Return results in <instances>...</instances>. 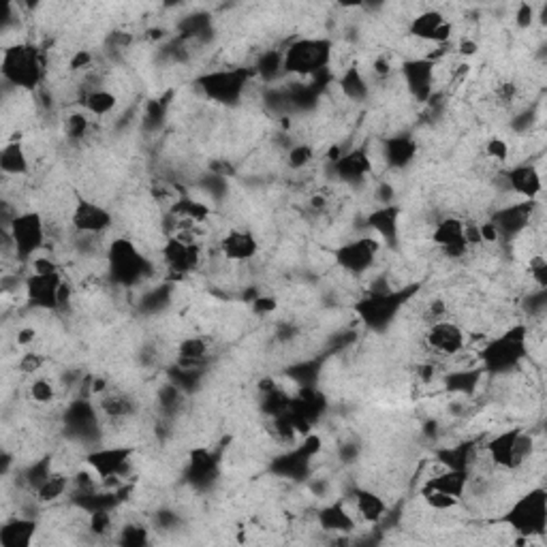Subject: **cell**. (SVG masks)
I'll use <instances>...</instances> for the list:
<instances>
[{
	"instance_id": "6da1fadb",
	"label": "cell",
	"mask_w": 547,
	"mask_h": 547,
	"mask_svg": "<svg viewBox=\"0 0 547 547\" xmlns=\"http://www.w3.org/2000/svg\"><path fill=\"white\" fill-rule=\"evenodd\" d=\"M41 60H39L37 49L31 45H13L4 51L3 73L4 79L17 88H34L41 77Z\"/></svg>"
},
{
	"instance_id": "7a4b0ae2",
	"label": "cell",
	"mask_w": 547,
	"mask_h": 547,
	"mask_svg": "<svg viewBox=\"0 0 547 547\" xmlns=\"http://www.w3.org/2000/svg\"><path fill=\"white\" fill-rule=\"evenodd\" d=\"M7 231L15 244L17 259L32 256L43 247L45 239H48V229H45V222H41L39 214L15 216Z\"/></svg>"
},
{
	"instance_id": "3957f363",
	"label": "cell",
	"mask_w": 547,
	"mask_h": 547,
	"mask_svg": "<svg viewBox=\"0 0 547 547\" xmlns=\"http://www.w3.org/2000/svg\"><path fill=\"white\" fill-rule=\"evenodd\" d=\"M327 62H329V43L308 39V41L295 43L293 48L287 51L282 65L291 73L308 76V73H315L318 68H323Z\"/></svg>"
},
{
	"instance_id": "277c9868",
	"label": "cell",
	"mask_w": 547,
	"mask_h": 547,
	"mask_svg": "<svg viewBox=\"0 0 547 547\" xmlns=\"http://www.w3.org/2000/svg\"><path fill=\"white\" fill-rule=\"evenodd\" d=\"M511 526H516L517 533L522 534H539L545 528V492L543 489H534L528 496L513 507L509 516Z\"/></svg>"
},
{
	"instance_id": "5b68a950",
	"label": "cell",
	"mask_w": 547,
	"mask_h": 547,
	"mask_svg": "<svg viewBox=\"0 0 547 547\" xmlns=\"http://www.w3.org/2000/svg\"><path fill=\"white\" fill-rule=\"evenodd\" d=\"M426 346L432 355H441V357H453L458 355L460 351H464L466 346V334L460 325H455L453 321H443L430 323L426 329Z\"/></svg>"
},
{
	"instance_id": "8992f818",
	"label": "cell",
	"mask_w": 547,
	"mask_h": 547,
	"mask_svg": "<svg viewBox=\"0 0 547 547\" xmlns=\"http://www.w3.org/2000/svg\"><path fill=\"white\" fill-rule=\"evenodd\" d=\"M452 32V22L443 13H438V11H426V13L417 15L410 22V34L421 39V41H427V45L449 43Z\"/></svg>"
},
{
	"instance_id": "52a82bcc",
	"label": "cell",
	"mask_w": 547,
	"mask_h": 547,
	"mask_svg": "<svg viewBox=\"0 0 547 547\" xmlns=\"http://www.w3.org/2000/svg\"><path fill=\"white\" fill-rule=\"evenodd\" d=\"M202 244H186L180 239L169 238L163 248L165 265L174 274H191L202 264Z\"/></svg>"
},
{
	"instance_id": "ba28073f",
	"label": "cell",
	"mask_w": 547,
	"mask_h": 547,
	"mask_svg": "<svg viewBox=\"0 0 547 547\" xmlns=\"http://www.w3.org/2000/svg\"><path fill=\"white\" fill-rule=\"evenodd\" d=\"M376 255H379V242H374L372 238H362L355 239V242L345 244L338 250V264L346 272L362 274L374 264Z\"/></svg>"
},
{
	"instance_id": "9c48e42d",
	"label": "cell",
	"mask_w": 547,
	"mask_h": 547,
	"mask_svg": "<svg viewBox=\"0 0 547 547\" xmlns=\"http://www.w3.org/2000/svg\"><path fill=\"white\" fill-rule=\"evenodd\" d=\"M73 229L79 233H99L103 236L112 227V216L105 208L93 202H79L71 214Z\"/></svg>"
},
{
	"instance_id": "30bf717a",
	"label": "cell",
	"mask_w": 547,
	"mask_h": 547,
	"mask_svg": "<svg viewBox=\"0 0 547 547\" xmlns=\"http://www.w3.org/2000/svg\"><path fill=\"white\" fill-rule=\"evenodd\" d=\"M464 220L460 219H444L436 225L435 242L441 247L449 256H462L469 250V242L464 238Z\"/></svg>"
},
{
	"instance_id": "8fae6325",
	"label": "cell",
	"mask_w": 547,
	"mask_h": 547,
	"mask_svg": "<svg viewBox=\"0 0 547 547\" xmlns=\"http://www.w3.org/2000/svg\"><path fill=\"white\" fill-rule=\"evenodd\" d=\"M259 250V244H256V238L248 231H229L225 238L220 239V255L225 256L227 261H236V264H247V261L253 259Z\"/></svg>"
},
{
	"instance_id": "7c38bea8",
	"label": "cell",
	"mask_w": 547,
	"mask_h": 547,
	"mask_svg": "<svg viewBox=\"0 0 547 547\" xmlns=\"http://www.w3.org/2000/svg\"><path fill=\"white\" fill-rule=\"evenodd\" d=\"M101 410H103V415H107V417L113 421H124V419L133 417L135 410H137V404L133 398L127 396V393L110 391V393H103Z\"/></svg>"
},
{
	"instance_id": "4fadbf2b",
	"label": "cell",
	"mask_w": 547,
	"mask_h": 547,
	"mask_svg": "<svg viewBox=\"0 0 547 547\" xmlns=\"http://www.w3.org/2000/svg\"><path fill=\"white\" fill-rule=\"evenodd\" d=\"M34 539V522L13 520L0 530V543L4 547H28Z\"/></svg>"
},
{
	"instance_id": "5bb4252c",
	"label": "cell",
	"mask_w": 547,
	"mask_h": 547,
	"mask_svg": "<svg viewBox=\"0 0 547 547\" xmlns=\"http://www.w3.org/2000/svg\"><path fill=\"white\" fill-rule=\"evenodd\" d=\"M372 169V163H370V154L366 152H351L345 154V157L338 161V174L340 178L345 180H362L366 175V171Z\"/></svg>"
},
{
	"instance_id": "9a60e30c",
	"label": "cell",
	"mask_w": 547,
	"mask_h": 547,
	"mask_svg": "<svg viewBox=\"0 0 547 547\" xmlns=\"http://www.w3.org/2000/svg\"><path fill=\"white\" fill-rule=\"evenodd\" d=\"M116 105H118L116 94H112L110 90L96 88V90H90V93H85V96H84L85 112L93 113V116H107V113L116 110Z\"/></svg>"
},
{
	"instance_id": "2e32d148",
	"label": "cell",
	"mask_w": 547,
	"mask_h": 547,
	"mask_svg": "<svg viewBox=\"0 0 547 547\" xmlns=\"http://www.w3.org/2000/svg\"><path fill=\"white\" fill-rule=\"evenodd\" d=\"M509 180H511V184H513V188H516V191L524 193V195L530 197V199H533L541 191V175H539V171L533 169V167L516 169L509 175Z\"/></svg>"
},
{
	"instance_id": "e0dca14e",
	"label": "cell",
	"mask_w": 547,
	"mask_h": 547,
	"mask_svg": "<svg viewBox=\"0 0 547 547\" xmlns=\"http://www.w3.org/2000/svg\"><path fill=\"white\" fill-rule=\"evenodd\" d=\"M0 167L7 175H20L26 174L28 169V158L20 144H7L4 146L3 154H0Z\"/></svg>"
},
{
	"instance_id": "ac0fdd59",
	"label": "cell",
	"mask_w": 547,
	"mask_h": 547,
	"mask_svg": "<svg viewBox=\"0 0 547 547\" xmlns=\"http://www.w3.org/2000/svg\"><path fill=\"white\" fill-rule=\"evenodd\" d=\"M31 398L37 404H48L54 400L56 396V385L51 383L49 379H45V376H37V379L31 383Z\"/></svg>"
},
{
	"instance_id": "d6986e66",
	"label": "cell",
	"mask_w": 547,
	"mask_h": 547,
	"mask_svg": "<svg viewBox=\"0 0 547 547\" xmlns=\"http://www.w3.org/2000/svg\"><path fill=\"white\" fill-rule=\"evenodd\" d=\"M486 154L489 158H494V161H507V157H509V144L498 139V137H494V139L488 141Z\"/></svg>"
}]
</instances>
